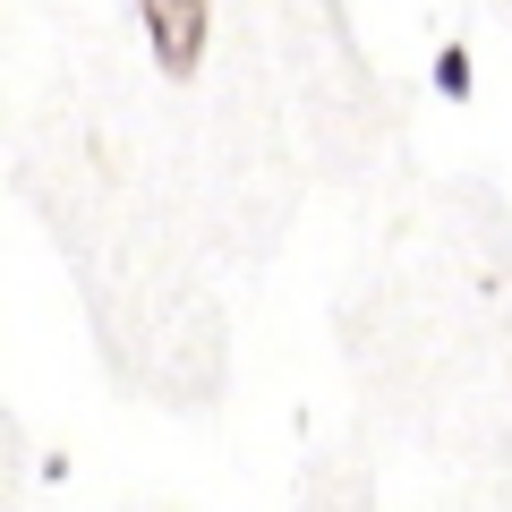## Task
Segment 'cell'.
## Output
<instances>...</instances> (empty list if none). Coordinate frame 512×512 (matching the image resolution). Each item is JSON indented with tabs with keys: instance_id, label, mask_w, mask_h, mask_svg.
<instances>
[{
	"instance_id": "obj_1",
	"label": "cell",
	"mask_w": 512,
	"mask_h": 512,
	"mask_svg": "<svg viewBox=\"0 0 512 512\" xmlns=\"http://www.w3.org/2000/svg\"><path fill=\"white\" fill-rule=\"evenodd\" d=\"M146 52L163 77H197L205 69V35H214V0H137Z\"/></svg>"
},
{
	"instance_id": "obj_2",
	"label": "cell",
	"mask_w": 512,
	"mask_h": 512,
	"mask_svg": "<svg viewBox=\"0 0 512 512\" xmlns=\"http://www.w3.org/2000/svg\"><path fill=\"white\" fill-rule=\"evenodd\" d=\"M436 94H444V103H470V94H478L470 43H444V52H436Z\"/></svg>"
}]
</instances>
